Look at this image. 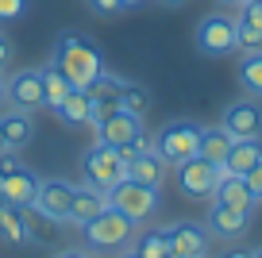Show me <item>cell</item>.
<instances>
[{
  "instance_id": "d4e9b609",
  "label": "cell",
  "mask_w": 262,
  "mask_h": 258,
  "mask_svg": "<svg viewBox=\"0 0 262 258\" xmlns=\"http://www.w3.org/2000/svg\"><path fill=\"white\" fill-rule=\"evenodd\" d=\"M235 77H239V85H243L247 97L262 100V50H251V54H243V62H239Z\"/></svg>"
},
{
  "instance_id": "3957f363",
  "label": "cell",
  "mask_w": 262,
  "mask_h": 258,
  "mask_svg": "<svg viewBox=\"0 0 262 258\" xmlns=\"http://www.w3.org/2000/svg\"><path fill=\"white\" fill-rule=\"evenodd\" d=\"M81 174H85V185L108 193L116 181L127 178V162L120 158V150H116V146H108V143H100V139H97V143L81 154Z\"/></svg>"
},
{
  "instance_id": "4fadbf2b",
  "label": "cell",
  "mask_w": 262,
  "mask_h": 258,
  "mask_svg": "<svg viewBox=\"0 0 262 258\" xmlns=\"http://www.w3.org/2000/svg\"><path fill=\"white\" fill-rule=\"evenodd\" d=\"M205 227H208V235H216V239H239V235L251 227V212L231 208V204H224V201H212Z\"/></svg>"
},
{
  "instance_id": "74e56055",
  "label": "cell",
  "mask_w": 262,
  "mask_h": 258,
  "mask_svg": "<svg viewBox=\"0 0 262 258\" xmlns=\"http://www.w3.org/2000/svg\"><path fill=\"white\" fill-rule=\"evenodd\" d=\"M162 4H170V8H181V4H185V0H162Z\"/></svg>"
},
{
  "instance_id": "44dd1931",
  "label": "cell",
  "mask_w": 262,
  "mask_h": 258,
  "mask_svg": "<svg viewBox=\"0 0 262 258\" xmlns=\"http://www.w3.org/2000/svg\"><path fill=\"white\" fill-rule=\"evenodd\" d=\"M35 193H39V178H35L31 169H12L8 178H4V201H12V204H31L35 201Z\"/></svg>"
},
{
  "instance_id": "6da1fadb",
  "label": "cell",
  "mask_w": 262,
  "mask_h": 258,
  "mask_svg": "<svg viewBox=\"0 0 262 258\" xmlns=\"http://www.w3.org/2000/svg\"><path fill=\"white\" fill-rule=\"evenodd\" d=\"M50 66L70 81V89H89L93 81H100L108 73L100 47L93 39H85V35H77V31H66V35H58V39H54Z\"/></svg>"
},
{
  "instance_id": "5b68a950",
  "label": "cell",
  "mask_w": 262,
  "mask_h": 258,
  "mask_svg": "<svg viewBox=\"0 0 262 258\" xmlns=\"http://www.w3.org/2000/svg\"><path fill=\"white\" fill-rule=\"evenodd\" d=\"M108 204H112L116 212H123L127 220L143 224V220H150V216H155V208H158V189L123 178V181H116V185L108 189Z\"/></svg>"
},
{
  "instance_id": "8d00e7d4",
  "label": "cell",
  "mask_w": 262,
  "mask_h": 258,
  "mask_svg": "<svg viewBox=\"0 0 262 258\" xmlns=\"http://www.w3.org/2000/svg\"><path fill=\"white\" fill-rule=\"evenodd\" d=\"M143 0H123V8H139Z\"/></svg>"
},
{
  "instance_id": "9c48e42d",
  "label": "cell",
  "mask_w": 262,
  "mask_h": 258,
  "mask_svg": "<svg viewBox=\"0 0 262 258\" xmlns=\"http://www.w3.org/2000/svg\"><path fill=\"white\" fill-rule=\"evenodd\" d=\"M220 127L231 139H262V104L254 97H243L235 104H228L220 116Z\"/></svg>"
},
{
  "instance_id": "83f0119b",
  "label": "cell",
  "mask_w": 262,
  "mask_h": 258,
  "mask_svg": "<svg viewBox=\"0 0 262 258\" xmlns=\"http://www.w3.org/2000/svg\"><path fill=\"white\" fill-rule=\"evenodd\" d=\"M235 42L243 54H251V50H262V27L247 24V19H235Z\"/></svg>"
},
{
  "instance_id": "277c9868",
  "label": "cell",
  "mask_w": 262,
  "mask_h": 258,
  "mask_svg": "<svg viewBox=\"0 0 262 258\" xmlns=\"http://www.w3.org/2000/svg\"><path fill=\"white\" fill-rule=\"evenodd\" d=\"M81 231H85V243H89L93 250H120V247H127L131 235H135V220H127L123 212H116L112 204H108V208L100 212L97 220H89Z\"/></svg>"
},
{
  "instance_id": "ab89813d",
  "label": "cell",
  "mask_w": 262,
  "mask_h": 258,
  "mask_svg": "<svg viewBox=\"0 0 262 258\" xmlns=\"http://www.w3.org/2000/svg\"><path fill=\"white\" fill-rule=\"evenodd\" d=\"M0 197H4V174H0Z\"/></svg>"
},
{
  "instance_id": "60d3db41",
  "label": "cell",
  "mask_w": 262,
  "mask_h": 258,
  "mask_svg": "<svg viewBox=\"0 0 262 258\" xmlns=\"http://www.w3.org/2000/svg\"><path fill=\"white\" fill-rule=\"evenodd\" d=\"M220 4H243V0H220Z\"/></svg>"
},
{
  "instance_id": "9a60e30c",
  "label": "cell",
  "mask_w": 262,
  "mask_h": 258,
  "mask_svg": "<svg viewBox=\"0 0 262 258\" xmlns=\"http://www.w3.org/2000/svg\"><path fill=\"white\" fill-rule=\"evenodd\" d=\"M212 201H224V204H231V208L251 212L254 204H258V197L251 193V185H247L243 174H231V169H224V166H220V178H216V193H212Z\"/></svg>"
},
{
  "instance_id": "8fae6325",
  "label": "cell",
  "mask_w": 262,
  "mask_h": 258,
  "mask_svg": "<svg viewBox=\"0 0 262 258\" xmlns=\"http://www.w3.org/2000/svg\"><path fill=\"white\" fill-rule=\"evenodd\" d=\"M70 197H74V185L66 178H39V193H35L31 208L47 220H66L70 212Z\"/></svg>"
},
{
  "instance_id": "e575fe53",
  "label": "cell",
  "mask_w": 262,
  "mask_h": 258,
  "mask_svg": "<svg viewBox=\"0 0 262 258\" xmlns=\"http://www.w3.org/2000/svg\"><path fill=\"white\" fill-rule=\"evenodd\" d=\"M224 258H254V250H231V254H224Z\"/></svg>"
},
{
  "instance_id": "52a82bcc",
  "label": "cell",
  "mask_w": 262,
  "mask_h": 258,
  "mask_svg": "<svg viewBox=\"0 0 262 258\" xmlns=\"http://www.w3.org/2000/svg\"><path fill=\"white\" fill-rule=\"evenodd\" d=\"M4 100L19 112H39L47 108V97H42V77L39 70H19L4 77Z\"/></svg>"
},
{
  "instance_id": "d590c367",
  "label": "cell",
  "mask_w": 262,
  "mask_h": 258,
  "mask_svg": "<svg viewBox=\"0 0 262 258\" xmlns=\"http://www.w3.org/2000/svg\"><path fill=\"white\" fill-rule=\"evenodd\" d=\"M0 150H8V139H4V123H0Z\"/></svg>"
},
{
  "instance_id": "7c38bea8",
  "label": "cell",
  "mask_w": 262,
  "mask_h": 258,
  "mask_svg": "<svg viewBox=\"0 0 262 258\" xmlns=\"http://www.w3.org/2000/svg\"><path fill=\"white\" fill-rule=\"evenodd\" d=\"M93 131H97L100 143L116 146V150H120L123 143H131V139L147 135V131H143V120H139V116H131V112H123V108H116V112L108 116V120H100Z\"/></svg>"
},
{
  "instance_id": "f35d334b",
  "label": "cell",
  "mask_w": 262,
  "mask_h": 258,
  "mask_svg": "<svg viewBox=\"0 0 262 258\" xmlns=\"http://www.w3.org/2000/svg\"><path fill=\"white\" fill-rule=\"evenodd\" d=\"M0 100H4V73H0Z\"/></svg>"
},
{
  "instance_id": "ac0fdd59",
  "label": "cell",
  "mask_w": 262,
  "mask_h": 258,
  "mask_svg": "<svg viewBox=\"0 0 262 258\" xmlns=\"http://www.w3.org/2000/svg\"><path fill=\"white\" fill-rule=\"evenodd\" d=\"M0 243H8V247H27L31 243V227L24 220V208L4 201V197H0Z\"/></svg>"
},
{
  "instance_id": "e0dca14e",
  "label": "cell",
  "mask_w": 262,
  "mask_h": 258,
  "mask_svg": "<svg viewBox=\"0 0 262 258\" xmlns=\"http://www.w3.org/2000/svg\"><path fill=\"white\" fill-rule=\"evenodd\" d=\"M127 178L139 181V185L162 189V181H166V162L158 158L155 146H147V150H139V154H131V158H127Z\"/></svg>"
},
{
  "instance_id": "7bdbcfd3",
  "label": "cell",
  "mask_w": 262,
  "mask_h": 258,
  "mask_svg": "<svg viewBox=\"0 0 262 258\" xmlns=\"http://www.w3.org/2000/svg\"><path fill=\"white\" fill-rule=\"evenodd\" d=\"M243 4H262V0H243Z\"/></svg>"
},
{
  "instance_id": "ee69618b",
  "label": "cell",
  "mask_w": 262,
  "mask_h": 258,
  "mask_svg": "<svg viewBox=\"0 0 262 258\" xmlns=\"http://www.w3.org/2000/svg\"><path fill=\"white\" fill-rule=\"evenodd\" d=\"M254 258H262V247H258V250H254Z\"/></svg>"
},
{
  "instance_id": "1f68e13d",
  "label": "cell",
  "mask_w": 262,
  "mask_h": 258,
  "mask_svg": "<svg viewBox=\"0 0 262 258\" xmlns=\"http://www.w3.org/2000/svg\"><path fill=\"white\" fill-rule=\"evenodd\" d=\"M12 58H16V47H12V39L8 35H0V73L12 66Z\"/></svg>"
},
{
  "instance_id": "4dcf8cb0",
  "label": "cell",
  "mask_w": 262,
  "mask_h": 258,
  "mask_svg": "<svg viewBox=\"0 0 262 258\" xmlns=\"http://www.w3.org/2000/svg\"><path fill=\"white\" fill-rule=\"evenodd\" d=\"M243 178H247V185H251V193L262 201V162H258V166H251V169L243 174Z\"/></svg>"
},
{
  "instance_id": "8992f818",
  "label": "cell",
  "mask_w": 262,
  "mask_h": 258,
  "mask_svg": "<svg viewBox=\"0 0 262 258\" xmlns=\"http://www.w3.org/2000/svg\"><path fill=\"white\" fill-rule=\"evenodd\" d=\"M193 42H196V50H201L205 58H228V54H235V50H239V42H235V19L220 16V12L205 16L201 24H196V31H193Z\"/></svg>"
},
{
  "instance_id": "d6a6232c",
  "label": "cell",
  "mask_w": 262,
  "mask_h": 258,
  "mask_svg": "<svg viewBox=\"0 0 262 258\" xmlns=\"http://www.w3.org/2000/svg\"><path fill=\"white\" fill-rule=\"evenodd\" d=\"M239 19H247V24L262 27V4H243V12H239Z\"/></svg>"
},
{
  "instance_id": "f546056e",
  "label": "cell",
  "mask_w": 262,
  "mask_h": 258,
  "mask_svg": "<svg viewBox=\"0 0 262 258\" xmlns=\"http://www.w3.org/2000/svg\"><path fill=\"white\" fill-rule=\"evenodd\" d=\"M27 8V0H0V24H8V19H19Z\"/></svg>"
},
{
  "instance_id": "b9f144b4",
  "label": "cell",
  "mask_w": 262,
  "mask_h": 258,
  "mask_svg": "<svg viewBox=\"0 0 262 258\" xmlns=\"http://www.w3.org/2000/svg\"><path fill=\"white\" fill-rule=\"evenodd\" d=\"M123 258H139V254H135V250H127V254H123Z\"/></svg>"
},
{
  "instance_id": "836d02e7",
  "label": "cell",
  "mask_w": 262,
  "mask_h": 258,
  "mask_svg": "<svg viewBox=\"0 0 262 258\" xmlns=\"http://www.w3.org/2000/svg\"><path fill=\"white\" fill-rule=\"evenodd\" d=\"M54 258H89V254H85V250H74V247H70V250H58Z\"/></svg>"
},
{
  "instance_id": "ba28073f",
  "label": "cell",
  "mask_w": 262,
  "mask_h": 258,
  "mask_svg": "<svg viewBox=\"0 0 262 258\" xmlns=\"http://www.w3.org/2000/svg\"><path fill=\"white\" fill-rule=\"evenodd\" d=\"M216 178H220V166L205 162L201 154L178 166V185H181V193L193 197V201H212V193H216Z\"/></svg>"
},
{
  "instance_id": "7402d4cb",
  "label": "cell",
  "mask_w": 262,
  "mask_h": 258,
  "mask_svg": "<svg viewBox=\"0 0 262 258\" xmlns=\"http://www.w3.org/2000/svg\"><path fill=\"white\" fill-rule=\"evenodd\" d=\"M262 162V139H235L228 150V158H224V169H231V174H247L251 166H258Z\"/></svg>"
},
{
  "instance_id": "4316f807",
  "label": "cell",
  "mask_w": 262,
  "mask_h": 258,
  "mask_svg": "<svg viewBox=\"0 0 262 258\" xmlns=\"http://www.w3.org/2000/svg\"><path fill=\"white\" fill-rule=\"evenodd\" d=\"M39 77H42V97H47V108L62 104V100H66V93H70V81H66V77H62V73H58L50 62L39 70Z\"/></svg>"
},
{
  "instance_id": "d6986e66",
  "label": "cell",
  "mask_w": 262,
  "mask_h": 258,
  "mask_svg": "<svg viewBox=\"0 0 262 258\" xmlns=\"http://www.w3.org/2000/svg\"><path fill=\"white\" fill-rule=\"evenodd\" d=\"M54 116L66 123V127H93L89 97H85V89H70L62 104H54Z\"/></svg>"
},
{
  "instance_id": "ffe728a7",
  "label": "cell",
  "mask_w": 262,
  "mask_h": 258,
  "mask_svg": "<svg viewBox=\"0 0 262 258\" xmlns=\"http://www.w3.org/2000/svg\"><path fill=\"white\" fill-rule=\"evenodd\" d=\"M0 123H4L8 150H24V146L31 143V135H35V120H31V112H19V108H12V112L0 116Z\"/></svg>"
},
{
  "instance_id": "7a4b0ae2",
  "label": "cell",
  "mask_w": 262,
  "mask_h": 258,
  "mask_svg": "<svg viewBox=\"0 0 262 258\" xmlns=\"http://www.w3.org/2000/svg\"><path fill=\"white\" fill-rule=\"evenodd\" d=\"M201 131L205 127H201L196 120H170L166 127H158V135H150V139H155V150H158V158H162L166 166H181V162L196 158Z\"/></svg>"
},
{
  "instance_id": "30bf717a",
  "label": "cell",
  "mask_w": 262,
  "mask_h": 258,
  "mask_svg": "<svg viewBox=\"0 0 262 258\" xmlns=\"http://www.w3.org/2000/svg\"><path fill=\"white\" fill-rule=\"evenodd\" d=\"M166 239H170V254L173 258H205L212 247V235L205 224H193V220H181V224L166 227Z\"/></svg>"
},
{
  "instance_id": "5bb4252c",
  "label": "cell",
  "mask_w": 262,
  "mask_h": 258,
  "mask_svg": "<svg viewBox=\"0 0 262 258\" xmlns=\"http://www.w3.org/2000/svg\"><path fill=\"white\" fill-rule=\"evenodd\" d=\"M120 77L116 73H104L100 81H93L89 89H85V97H89V116H93V127H97L100 120H108V116L120 108Z\"/></svg>"
},
{
  "instance_id": "603a6c76",
  "label": "cell",
  "mask_w": 262,
  "mask_h": 258,
  "mask_svg": "<svg viewBox=\"0 0 262 258\" xmlns=\"http://www.w3.org/2000/svg\"><path fill=\"white\" fill-rule=\"evenodd\" d=\"M231 143H235V139H231L228 131L216 123V127H205V131H201V146H196V154H201L205 162H212V166H224Z\"/></svg>"
},
{
  "instance_id": "2e32d148",
  "label": "cell",
  "mask_w": 262,
  "mask_h": 258,
  "mask_svg": "<svg viewBox=\"0 0 262 258\" xmlns=\"http://www.w3.org/2000/svg\"><path fill=\"white\" fill-rule=\"evenodd\" d=\"M104 208H108V193H100V189H93V185H74V197H70V212H66V220L77 224V227H85L89 220H97Z\"/></svg>"
},
{
  "instance_id": "f1b7e54d",
  "label": "cell",
  "mask_w": 262,
  "mask_h": 258,
  "mask_svg": "<svg viewBox=\"0 0 262 258\" xmlns=\"http://www.w3.org/2000/svg\"><path fill=\"white\" fill-rule=\"evenodd\" d=\"M97 16H104V19H112V16H120L123 12V0H85Z\"/></svg>"
},
{
  "instance_id": "f6af8a7d",
  "label": "cell",
  "mask_w": 262,
  "mask_h": 258,
  "mask_svg": "<svg viewBox=\"0 0 262 258\" xmlns=\"http://www.w3.org/2000/svg\"><path fill=\"white\" fill-rule=\"evenodd\" d=\"M258 204H262V201H258Z\"/></svg>"
},
{
  "instance_id": "484cf974",
  "label": "cell",
  "mask_w": 262,
  "mask_h": 258,
  "mask_svg": "<svg viewBox=\"0 0 262 258\" xmlns=\"http://www.w3.org/2000/svg\"><path fill=\"white\" fill-rule=\"evenodd\" d=\"M116 97H120V108H123V112L139 116V120L150 112V93L143 89L139 81H127V77H120V93H116Z\"/></svg>"
},
{
  "instance_id": "cb8c5ba5",
  "label": "cell",
  "mask_w": 262,
  "mask_h": 258,
  "mask_svg": "<svg viewBox=\"0 0 262 258\" xmlns=\"http://www.w3.org/2000/svg\"><path fill=\"white\" fill-rule=\"evenodd\" d=\"M131 250H135L139 258H173L170 254V239H166V227L135 231V235H131Z\"/></svg>"
}]
</instances>
